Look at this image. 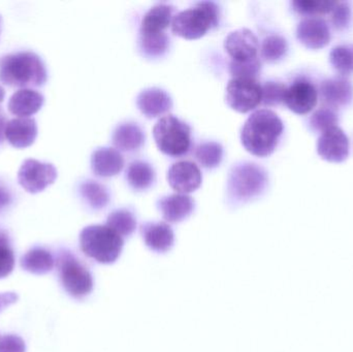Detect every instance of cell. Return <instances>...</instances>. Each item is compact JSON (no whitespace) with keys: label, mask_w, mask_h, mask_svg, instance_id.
<instances>
[{"label":"cell","mask_w":353,"mask_h":352,"mask_svg":"<svg viewBox=\"0 0 353 352\" xmlns=\"http://www.w3.org/2000/svg\"><path fill=\"white\" fill-rule=\"evenodd\" d=\"M282 134V120L271 110L263 109L249 116L241 132V141L251 154L267 157L277 148Z\"/></svg>","instance_id":"1"},{"label":"cell","mask_w":353,"mask_h":352,"mask_svg":"<svg viewBox=\"0 0 353 352\" xmlns=\"http://www.w3.org/2000/svg\"><path fill=\"white\" fill-rule=\"evenodd\" d=\"M48 80L47 68L37 54L18 52L0 59V82L10 87L43 86Z\"/></svg>","instance_id":"2"},{"label":"cell","mask_w":353,"mask_h":352,"mask_svg":"<svg viewBox=\"0 0 353 352\" xmlns=\"http://www.w3.org/2000/svg\"><path fill=\"white\" fill-rule=\"evenodd\" d=\"M123 245V238L108 225H90L80 234L81 249L99 264H114L121 256Z\"/></svg>","instance_id":"3"},{"label":"cell","mask_w":353,"mask_h":352,"mask_svg":"<svg viewBox=\"0 0 353 352\" xmlns=\"http://www.w3.org/2000/svg\"><path fill=\"white\" fill-rule=\"evenodd\" d=\"M268 185V174L254 163L234 165L228 174V196L230 202L242 204L261 196Z\"/></svg>","instance_id":"4"},{"label":"cell","mask_w":353,"mask_h":352,"mask_svg":"<svg viewBox=\"0 0 353 352\" xmlns=\"http://www.w3.org/2000/svg\"><path fill=\"white\" fill-rule=\"evenodd\" d=\"M220 8L213 1L196 2L174 16L172 31L187 39H199L219 24Z\"/></svg>","instance_id":"5"},{"label":"cell","mask_w":353,"mask_h":352,"mask_svg":"<svg viewBox=\"0 0 353 352\" xmlns=\"http://www.w3.org/2000/svg\"><path fill=\"white\" fill-rule=\"evenodd\" d=\"M153 136L159 150L170 156H182L191 147L190 126L172 114L157 121Z\"/></svg>","instance_id":"6"},{"label":"cell","mask_w":353,"mask_h":352,"mask_svg":"<svg viewBox=\"0 0 353 352\" xmlns=\"http://www.w3.org/2000/svg\"><path fill=\"white\" fill-rule=\"evenodd\" d=\"M58 273L64 289L76 299H83L93 291L90 271L74 254L63 251L57 260Z\"/></svg>","instance_id":"7"},{"label":"cell","mask_w":353,"mask_h":352,"mask_svg":"<svg viewBox=\"0 0 353 352\" xmlns=\"http://www.w3.org/2000/svg\"><path fill=\"white\" fill-rule=\"evenodd\" d=\"M226 103L234 111L248 113L263 99V87L256 79L232 78L226 87Z\"/></svg>","instance_id":"8"},{"label":"cell","mask_w":353,"mask_h":352,"mask_svg":"<svg viewBox=\"0 0 353 352\" xmlns=\"http://www.w3.org/2000/svg\"><path fill=\"white\" fill-rule=\"evenodd\" d=\"M58 173L52 163L26 159L18 172L19 184L29 194H39L54 183Z\"/></svg>","instance_id":"9"},{"label":"cell","mask_w":353,"mask_h":352,"mask_svg":"<svg viewBox=\"0 0 353 352\" xmlns=\"http://www.w3.org/2000/svg\"><path fill=\"white\" fill-rule=\"evenodd\" d=\"M317 153L329 163H343L350 155L347 136L338 126L325 130L317 142Z\"/></svg>","instance_id":"10"},{"label":"cell","mask_w":353,"mask_h":352,"mask_svg":"<svg viewBox=\"0 0 353 352\" xmlns=\"http://www.w3.org/2000/svg\"><path fill=\"white\" fill-rule=\"evenodd\" d=\"M259 48V39L250 29L232 31L224 41V49L234 61H249L257 58Z\"/></svg>","instance_id":"11"},{"label":"cell","mask_w":353,"mask_h":352,"mask_svg":"<svg viewBox=\"0 0 353 352\" xmlns=\"http://www.w3.org/2000/svg\"><path fill=\"white\" fill-rule=\"evenodd\" d=\"M168 182L180 194H190L201 186L203 181L201 169L191 161H179L168 171Z\"/></svg>","instance_id":"12"},{"label":"cell","mask_w":353,"mask_h":352,"mask_svg":"<svg viewBox=\"0 0 353 352\" xmlns=\"http://www.w3.org/2000/svg\"><path fill=\"white\" fill-rule=\"evenodd\" d=\"M284 103L299 115L310 113L317 103V91L307 80H298L286 88Z\"/></svg>","instance_id":"13"},{"label":"cell","mask_w":353,"mask_h":352,"mask_svg":"<svg viewBox=\"0 0 353 352\" xmlns=\"http://www.w3.org/2000/svg\"><path fill=\"white\" fill-rule=\"evenodd\" d=\"M296 37L305 47L311 50L323 49L331 41V32L323 19L307 18L299 24Z\"/></svg>","instance_id":"14"},{"label":"cell","mask_w":353,"mask_h":352,"mask_svg":"<svg viewBox=\"0 0 353 352\" xmlns=\"http://www.w3.org/2000/svg\"><path fill=\"white\" fill-rule=\"evenodd\" d=\"M137 105L146 117L157 118L173 107V101L167 91L152 87L141 91L137 97Z\"/></svg>","instance_id":"15"},{"label":"cell","mask_w":353,"mask_h":352,"mask_svg":"<svg viewBox=\"0 0 353 352\" xmlns=\"http://www.w3.org/2000/svg\"><path fill=\"white\" fill-rule=\"evenodd\" d=\"M141 234L145 244L159 253L171 250L175 243L173 229L165 222H147L141 227Z\"/></svg>","instance_id":"16"},{"label":"cell","mask_w":353,"mask_h":352,"mask_svg":"<svg viewBox=\"0 0 353 352\" xmlns=\"http://www.w3.org/2000/svg\"><path fill=\"white\" fill-rule=\"evenodd\" d=\"M175 8L171 4L159 3L144 14L141 23L140 35L165 34L172 24Z\"/></svg>","instance_id":"17"},{"label":"cell","mask_w":353,"mask_h":352,"mask_svg":"<svg viewBox=\"0 0 353 352\" xmlns=\"http://www.w3.org/2000/svg\"><path fill=\"white\" fill-rule=\"evenodd\" d=\"M4 134L8 142L14 148H27L37 138V122L33 118H14L6 124Z\"/></svg>","instance_id":"18"},{"label":"cell","mask_w":353,"mask_h":352,"mask_svg":"<svg viewBox=\"0 0 353 352\" xmlns=\"http://www.w3.org/2000/svg\"><path fill=\"white\" fill-rule=\"evenodd\" d=\"M159 210L169 222H181L190 216L194 210V200L187 194H172L157 202Z\"/></svg>","instance_id":"19"},{"label":"cell","mask_w":353,"mask_h":352,"mask_svg":"<svg viewBox=\"0 0 353 352\" xmlns=\"http://www.w3.org/2000/svg\"><path fill=\"white\" fill-rule=\"evenodd\" d=\"M123 167L124 158L121 153L110 147L97 149L91 156V167L99 177H113L119 174Z\"/></svg>","instance_id":"20"},{"label":"cell","mask_w":353,"mask_h":352,"mask_svg":"<svg viewBox=\"0 0 353 352\" xmlns=\"http://www.w3.org/2000/svg\"><path fill=\"white\" fill-rule=\"evenodd\" d=\"M45 103L43 94L32 89H20L10 97L8 101V111L19 118H29L34 115Z\"/></svg>","instance_id":"21"},{"label":"cell","mask_w":353,"mask_h":352,"mask_svg":"<svg viewBox=\"0 0 353 352\" xmlns=\"http://www.w3.org/2000/svg\"><path fill=\"white\" fill-rule=\"evenodd\" d=\"M112 142L118 150L134 152L144 145L145 132L138 123L123 122L114 130Z\"/></svg>","instance_id":"22"},{"label":"cell","mask_w":353,"mask_h":352,"mask_svg":"<svg viewBox=\"0 0 353 352\" xmlns=\"http://www.w3.org/2000/svg\"><path fill=\"white\" fill-rule=\"evenodd\" d=\"M321 94L331 107H343L352 103L353 87L345 79H330L321 83Z\"/></svg>","instance_id":"23"},{"label":"cell","mask_w":353,"mask_h":352,"mask_svg":"<svg viewBox=\"0 0 353 352\" xmlns=\"http://www.w3.org/2000/svg\"><path fill=\"white\" fill-rule=\"evenodd\" d=\"M126 180L130 187L138 191L147 190L155 181V171L150 163L144 161H134L126 169Z\"/></svg>","instance_id":"24"},{"label":"cell","mask_w":353,"mask_h":352,"mask_svg":"<svg viewBox=\"0 0 353 352\" xmlns=\"http://www.w3.org/2000/svg\"><path fill=\"white\" fill-rule=\"evenodd\" d=\"M54 266L55 260L53 256L43 248H34L21 258V267L23 270L32 274H47L53 270Z\"/></svg>","instance_id":"25"},{"label":"cell","mask_w":353,"mask_h":352,"mask_svg":"<svg viewBox=\"0 0 353 352\" xmlns=\"http://www.w3.org/2000/svg\"><path fill=\"white\" fill-rule=\"evenodd\" d=\"M80 194L93 210L105 208L111 200L108 188L94 180H86L81 183Z\"/></svg>","instance_id":"26"},{"label":"cell","mask_w":353,"mask_h":352,"mask_svg":"<svg viewBox=\"0 0 353 352\" xmlns=\"http://www.w3.org/2000/svg\"><path fill=\"white\" fill-rule=\"evenodd\" d=\"M107 225L122 238L130 237L137 229V218L128 209H119L108 217Z\"/></svg>","instance_id":"27"},{"label":"cell","mask_w":353,"mask_h":352,"mask_svg":"<svg viewBox=\"0 0 353 352\" xmlns=\"http://www.w3.org/2000/svg\"><path fill=\"white\" fill-rule=\"evenodd\" d=\"M194 156L205 169H214L221 163L223 148L217 142H203L195 149Z\"/></svg>","instance_id":"28"},{"label":"cell","mask_w":353,"mask_h":352,"mask_svg":"<svg viewBox=\"0 0 353 352\" xmlns=\"http://www.w3.org/2000/svg\"><path fill=\"white\" fill-rule=\"evenodd\" d=\"M330 61L334 70L341 76L353 74V43L338 45L332 50Z\"/></svg>","instance_id":"29"},{"label":"cell","mask_w":353,"mask_h":352,"mask_svg":"<svg viewBox=\"0 0 353 352\" xmlns=\"http://www.w3.org/2000/svg\"><path fill=\"white\" fill-rule=\"evenodd\" d=\"M286 52H288V43L281 35H270L263 39L261 45V55L267 61H278L285 56Z\"/></svg>","instance_id":"30"},{"label":"cell","mask_w":353,"mask_h":352,"mask_svg":"<svg viewBox=\"0 0 353 352\" xmlns=\"http://www.w3.org/2000/svg\"><path fill=\"white\" fill-rule=\"evenodd\" d=\"M170 37L167 33L161 35H140L141 50L150 57H159L167 52Z\"/></svg>","instance_id":"31"},{"label":"cell","mask_w":353,"mask_h":352,"mask_svg":"<svg viewBox=\"0 0 353 352\" xmlns=\"http://www.w3.org/2000/svg\"><path fill=\"white\" fill-rule=\"evenodd\" d=\"M337 6V2L313 1V0H302L292 2V8L299 14H323L332 12Z\"/></svg>","instance_id":"32"},{"label":"cell","mask_w":353,"mask_h":352,"mask_svg":"<svg viewBox=\"0 0 353 352\" xmlns=\"http://www.w3.org/2000/svg\"><path fill=\"white\" fill-rule=\"evenodd\" d=\"M261 62L259 58L249 60V61H234L230 63V72L234 78L255 79L261 72Z\"/></svg>","instance_id":"33"},{"label":"cell","mask_w":353,"mask_h":352,"mask_svg":"<svg viewBox=\"0 0 353 352\" xmlns=\"http://www.w3.org/2000/svg\"><path fill=\"white\" fill-rule=\"evenodd\" d=\"M337 123L338 117L335 112L332 111L331 109H327V107L315 112L310 119L311 127L315 132H325L330 128L335 127Z\"/></svg>","instance_id":"34"},{"label":"cell","mask_w":353,"mask_h":352,"mask_svg":"<svg viewBox=\"0 0 353 352\" xmlns=\"http://www.w3.org/2000/svg\"><path fill=\"white\" fill-rule=\"evenodd\" d=\"M14 252L8 245L6 234L0 231V279L6 278L14 270Z\"/></svg>","instance_id":"35"},{"label":"cell","mask_w":353,"mask_h":352,"mask_svg":"<svg viewBox=\"0 0 353 352\" xmlns=\"http://www.w3.org/2000/svg\"><path fill=\"white\" fill-rule=\"evenodd\" d=\"M263 87V99L261 103L265 105H278L284 103L286 88L281 83L267 82Z\"/></svg>","instance_id":"36"},{"label":"cell","mask_w":353,"mask_h":352,"mask_svg":"<svg viewBox=\"0 0 353 352\" xmlns=\"http://www.w3.org/2000/svg\"><path fill=\"white\" fill-rule=\"evenodd\" d=\"M332 12H333L332 20H333V24L335 25L336 28L343 30L350 25L352 10H350L348 3L337 2V6H335Z\"/></svg>","instance_id":"37"},{"label":"cell","mask_w":353,"mask_h":352,"mask_svg":"<svg viewBox=\"0 0 353 352\" xmlns=\"http://www.w3.org/2000/svg\"><path fill=\"white\" fill-rule=\"evenodd\" d=\"M24 340L16 335L0 336V352H25Z\"/></svg>","instance_id":"38"},{"label":"cell","mask_w":353,"mask_h":352,"mask_svg":"<svg viewBox=\"0 0 353 352\" xmlns=\"http://www.w3.org/2000/svg\"><path fill=\"white\" fill-rule=\"evenodd\" d=\"M19 297L16 293H0V312L6 309L12 304L17 303Z\"/></svg>","instance_id":"39"},{"label":"cell","mask_w":353,"mask_h":352,"mask_svg":"<svg viewBox=\"0 0 353 352\" xmlns=\"http://www.w3.org/2000/svg\"><path fill=\"white\" fill-rule=\"evenodd\" d=\"M10 200H12V196L10 191L0 184V212L10 204Z\"/></svg>","instance_id":"40"},{"label":"cell","mask_w":353,"mask_h":352,"mask_svg":"<svg viewBox=\"0 0 353 352\" xmlns=\"http://www.w3.org/2000/svg\"><path fill=\"white\" fill-rule=\"evenodd\" d=\"M6 124H8V122L6 121L4 117H0V142H2L3 138H6L4 132H6Z\"/></svg>","instance_id":"41"},{"label":"cell","mask_w":353,"mask_h":352,"mask_svg":"<svg viewBox=\"0 0 353 352\" xmlns=\"http://www.w3.org/2000/svg\"><path fill=\"white\" fill-rule=\"evenodd\" d=\"M4 96H6V91H4V89L0 86V103L3 101Z\"/></svg>","instance_id":"42"},{"label":"cell","mask_w":353,"mask_h":352,"mask_svg":"<svg viewBox=\"0 0 353 352\" xmlns=\"http://www.w3.org/2000/svg\"><path fill=\"white\" fill-rule=\"evenodd\" d=\"M0 23H1V18H0Z\"/></svg>","instance_id":"43"},{"label":"cell","mask_w":353,"mask_h":352,"mask_svg":"<svg viewBox=\"0 0 353 352\" xmlns=\"http://www.w3.org/2000/svg\"><path fill=\"white\" fill-rule=\"evenodd\" d=\"M0 336H1V335H0Z\"/></svg>","instance_id":"44"}]
</instances>
